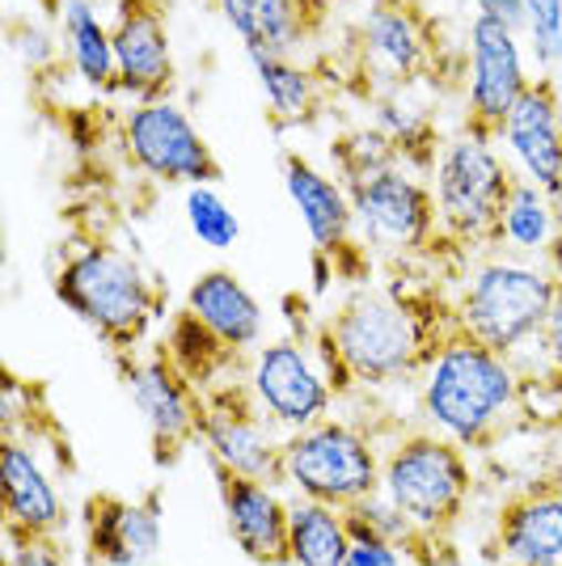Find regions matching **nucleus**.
Returning a JSON list of instances; mask_svg holds the SVG:
<instances>
[{"instance_id":"obj_5","label":"nucleus","mask_w":562,"mask_h":566,"mask_svg":"<svg viewBox=\"0 0 562 566\" xmlns=\"http://www.w3.org/2000/svg\"><path fill=\"white\" fill-rule=\"evenodd\" d=\"M427 182L436 190V208H440V237L466 250L499 245V220L512 195L516 169L495 136L478 127H461L436 153Z\"/></svg>"},{"instance_id":"obj_32","label":"nucleus","mask_w":562,"mask_h":566,"mask_svg":"<svg viewBox=\"0 0 562 566\" xmlns=\"http://www.w3.org/2000/svg\"><path fill=\"white\" fill-rule=\"evenodd\" d=\"M520 34L538 69L562 64V0H520Z\"/></svg>"},{"instance_id":"obj_25","label":"nucleus","mask_w":562,"mask_h":566,"mask_svg":"<svg viewBox=\"0 0 562 566\" xmlns=\"http://www.w3.org/2000/svg\"><path fill=\"white\" fill-rule=\"evenodd\" d=\"M246 60L254 69L262 102H267L271 123L280 132L318 123V115H322V81H318V72L305 69L296 55H246Z\"/></svg>"},{"instance_id":"obj_2","label":"nucleus","mask_w":562,"mask_h":566,"mask_svg":"<svg viewBox=\"0 0 562 566\" xmlns=\"http://www.w3.org/2000/svg\"><path fill=\"white\" fill-rule=\"evenodd\" d=\"M55 301L111 347L115 355H136L153 326L165 317V292L132 250L115 241H72L51 275Z\"/></svg>"},{"instance_id":"obj_8","label":"nucleus","mask_w":562,"mask_h":566,"mask_svg":"<svg viewBox=\"0 0 562 566\" xmlns=\"http://www.w3.org/2000/svg\"><path fill=\"white\" fill-rule=\"evenodd\" d=\"M118 140H123L127 161L153 182L187 190L220 182V161L211 144L195 127L187 106H178L174 97L132 102L118 118Z\"/></svg>"},{"instance_id":"obj_17","label":"nucleus","mask_w":562,"mask_h":566,"mask_svg":"<svg viewBox=\"0 0 562 566\" xmlns=\"http://www.w3.org/2000/svg\"><path fill=\"white\" fill-rule=\"evenodd\" d=\"M220 482V512L237 549L258 566L288 563V507L292 499L280 495V482L246 478V473L211 470Z\"/></svg>"},{"instance_id":"obj_31","label":"nucleus","mask_w":562,"mask_h":566,"mask_svg":"<svg viewBox=\"0 0 562 566\" xmlns=\"http://www.w3.org/2000/svg\"><path fill=\"white\" fill-rule=\"evenodd\" d=\"M183 212H187L190 237L208 250H233L241 241V220L216 187H190L183 199Z\"/></svg>"},{"instance_id":"obj_42","label":"nucleus","mask_w":562,"mask_h":566,"mask_svg":"<svg viewBox=\"0 0 562 566\" xmlns=\"http://www.w3.org/2000/svg\"><path fill=\"white\" fill-rule=\"evenodd\" d=\"M495 566H508V563H495Z\"/></svg>"},{"instance_id":"obj_37","label":"nucleus","mask_w":562,"mask_h":566,"mask_svg":"<svg viewBox=\"0 0 562 566\" xmlns=\"http://www.w3.org/2000/svg\"><path fill=\"white\" fill-rule=\"evenodd\" d=\"M473 4H478V13H491L499 22L520 25V0H473Z\"/></svg>"},{"instance_id":"obj_27","label":"nucleus","mask_w":562,"mask_h":566,"mask_svg":"<svg viewBox=\"0 0 562 566\" xmlns=\"http://www.w3.org/2000/svg\"><path fill=\"white\" fill-rule=\"evenodd\" d=\"M352 524L343 507L292 499L288 507V566H347Z\"/></svg>"},{"instance_id":"obj_36","label":"nucleus","mask_w":562,"mask_h":566,"mask_svg":"<svg viewBox=\"0 0 562 566\" xmlns=\"http://www.w3.org/2000/svg\"><path fill=\"white\" fill-rule=\"evenodd\" d=\"M309 275H313V296H326L334 283L343 280V266H339V259H330V254H309Z\"/></svg>"},{"instance_id":"obj_24","label":"nucleus","mask_w":562,"mask_h":566,"mask_svg":"<svg viewBox=\"0 0 562 566\" xmlns=\"http://www.w3.org/2000/svg\"><path fill=\"white\" fill-rule=\"evenodd\" d=\"M246 55H296L313 39V0H211Z\"/></svg>"},{"instance_id":"obj_15","label":"nucleus","mask_w":562,"mask_h":566,"mask_svg":"<svg viewBox=\"0 0 562 566\" xmlns=\"http://www.w3.org/2000/svg\"><path fill=\"white\" fill-rule=\"evenodd\" d=\"M283 190L292 199V208L305 224L309 241L318 254H330L343 266V280H352V266L364 254V241H355V208H352V190L339 174H326L322 166H313L301 153H288L283 157Z\"/></svg>"},{"instance_id":"obj_29","label":"nucleus","mask_w":562,"mask_h":566,"mask_svg":"<svg viewBox=\"0 0 562 566\" xmlns=\"http://www.w3.org/2000/svg\"><path fill=\"white\" fill-rule=\"evenodd\" d=\"M165 355H169L199 389H211V385L229 380V368L237 364V355L229 352L204 322H195L187 308H183V313L169 322V331H165Z\"/></svg>"},{"instance_id":"obj_41","label":"nucleus","mask_w":562,"mask_h":566,"mask_svg":"<svg viewBox=\"0 0 562 566\" xmlns=\"http://www.w3.org/2000/svg\"><path fill=\"white\" fill-rule=\"evenodd\" d=\"M402 566H423V563H415V558H410V563H402Z\"/></svg>"},{"instance_id":"obj_23","label":"nucleus","mask_w":562,"mask_h":566,"mask_svg":"<svg viewBox=\"0 0 562 566\" xmlns=\"http://www.w3.org/2000/svg\"><path fill=\"white\" fill-rule=\"evenodd\" d=\"M55 39H60V60L90 94H118L115 34H111V13H102V4L60 0L55 4Z\"/></svg>"},{"instance_id":"obj_4","label":"nucleus","mask_w":562,"mask_h":566,"mask_svg":"<svg viewBox=\"0 0 562 566\" xmlns=\"http://www.w3.org/2000/svg\"><path fill=\"white\" fill-rule=\"evenodd\" d=\"M554 292H559V280L545 262L491 254L473 262L461 280L457 305H452V331L469 334L520 364L524 352H538Z\"/></svg>"},{"instance_id":"obj_35","label":"nucleus","mask_w":562,"mask_h":566,"mask_svg":"<svg viewBox=\"0 0 562 566\" xmlns=\"http://www.w3.org/2000/svg\"><path fill=\"white\" fill-rule=\"evenodd\" d=\"M538 352H541V368L562 377V280H559V292H554V305H550V317L541 326Z\"/></svg>"},{"instance_id":"obj_11","label":"nucleus","mask_w":562,"mask_h":566,"mask_svg":"<svg viewBox=\"0 0 562 566\" xmlns=\"http://www.w3.org/2000/svg\"><path fill=\"white\" fill-rule=\"evenodd\" d=\"M118 373L132 406L140 410L148 427V444L157 465H178L190 444H199L204 423V389L169 359L165 352L153 355H118Z\"/></svg>"},{"instance_id":"obj_18","label":"nucleus","mask_w":562,"mask_h":566,"mask_svg":"<svg viewBox=\"0 0 562 566\" xmlns=\"http://www.w3.org/2000/svg\"><path fill=\"white\" fill-rule=\"evenodd\" d=\"M85 549L94 566H153L162 554V491L144 499H85Z\"/></svg>"},{"instance_id":"obj_28","label":"nucleus","mask_w":562,"mask_h":566,"mask_svg":"<svg viewBox=\"0 0 562 566\" xmlns=\"http://www.w3.org/2000/svg\"><path fill=\"white\" fill-rule=\"evenodd\" d=\"M559 233L562 220L550 203V195L524 178H516L512 195L503 203V220H499V245H508V254H516V259H545Z\"/></svg>"},{"instance_id":"obj_7","label":"nucleus","mask_w":562,"mask_h":566,"mask_svg":"<svg viewBox=\"0 0 562 566\" xmlns=\"http://www.w3.org/2000/svg\"><path fill=\"white\" fill-rule=\"evenodd\" d=\"M473 470L461 444L436 436L431 427L402 431L381 461V495L419 524L431 542H440L469 503Z\"/></svg>"},{"instance_id":"obj_19","label":"nucleus","mask_w":562,"mask_h":566,"mask_svg":"<svg viewBox=\"0 0 562 566\" xmlns=\"http://www.w3.org/2000/svg\"><path fill=\"white\" fill-rule=\"evenodd\" d=\"M495 140L503 148V157L512 161L516 178L533 182V187H550L562 169V102L559 90L538 76L520 102L512 106V115L503 118V127L495 132Z\"/></svg>"},{"instance_id":"obj_3","label":"nucleus","mask_w":562,"mask_h":566,"mask_svg":"<svg viewBox=\"0 0 562 566\" xmlns=\"http://www.w3.org/2000/svg\"><path fill=\"white\" fill-rule=\"evenodd\" d=\"M352 385H394L419 377L440 331L427 308L398 287H355L322 322Z\"/></svg>"},{"instance_id":"obj_22","label":"nucleus","mask_w":562,"mask_h":566,"mask_svg":"<svg viewBox=\"0 0 562 566\" xmlns=\"http://www.w3.org/2000/svg\"><path fill=\"white\" fill-rule=\"evenodd\" d=\"M183 308H187L195 322H204L237 359L241 355H254L267 343V313H262L258 296L241 283L237 271L211 266L204 275H195Z\"/></svg>"},{"instance_id":"obj_21","label":"nucleus","mask_w":562,"mask_h":566,"mask_svg":"<svg viewBox=\"0 0 562 566\" xmlns=\"http://www.w3.org/2000/svg\"><path fill=\"white\" fill-rule=\"evenodd\" d=\"M491 558L508 566H562V486H529L499 507Z\"/></svg>"},{"instance_id":"obj_16","label":"nucleus","mask_w":562,"mask_h":566,"mask_svg":"<svg viewBox=\"0 0 562 566\" xmlns=\"http://www.w3.org/2000/svg\"><path fill=\"white\" fill-rule=\"evenodd\" d=\"M0 499H4L9 542H22V537H51L55 542L69 524L60 486L43 465V457L34 452V444L18 440L13 431L0 444Z\"/></svg>"},{"instance_id":"obj_9","label":"nucleus","mask_w":562,"mask_h":566,"mask_svg":"<svg viewBox=\"0 0 562 566\" xmlns=\"http://www.w3.org/2000/svg\"><path fill=\"white\" fill-rule=\"evenodd\" d=\"M246 389L258 401V410L280 427L283 436L330 419V406L339 398L326 377V368H322V359L313 352V343L296 338V334L267 338L250 355Z\"/></svg>"},{"instance_id":"obj_10","label":"nucleus","mask_w":562,"mask_h":566,"mask_svg":"<svg viewBox=\"0 0 562 566\" xmlns=\"http://www.w3.org/2000/svg\"><path fill=\"white\" fill-rule=\"evenodd\" d=\"M355 233L381 254H419L440 241V208L436 190L423 182L419 169L394 166L376 178L352 182Z\"/></svg>"},{"instance_id":"obj_20","label":"nucleus","mask_w":562,"mask_h":566,"mask_svg":"<svg viewBox=\"0 0 562 566\" xmlns=\"http://www.w3.org/2000/svg\"><path fill=\"white\" fill-rule=\"evenodd\" d=\"M360 51L376 76L389 85H410L436 69V48L423 18L406 0H373L360 22Z\"/></svg>"},{"instance_id":"obj_38","label":"nucleus","mask_w":562,"mask_h":566,"mask_svg":"<svg viewBox=\"0 0 562 566\" xmlns=\"http://www.w3.org/2000/svg\"><path fill=\"white\" fill-rule=\"evenodd\" d=\"M545 195H550V203H554V212H559V220H562V169H559V178L545 187Z\"/></svg>"},{"instance_id":"obj_13","label":"nucleus","mask_w":562,"mask_h":566,"mask_svg":"<svg viewBox=\"0 0 562 566\" xmlns=\"http://www.w3.org/2000/svg\"><path fill=\"white\" fill-rule=\"evenodd\" d=\"M283 436L271 423L258 401L250 398L246 380H220L204 389V423H199V444L208 452L211 470L246 473V478H280Z\"/></svg>"},{"instance_id":"obj_30","label":"nucleus","mask_w":562,"mask_h":566,"mask_svg":"<svg viewBox=\"0 0 562 566\" xmlns=\"http://www.w3.org/2000/svg\"><path fill=\"white\" fill-rule=\"evenodd\" d=\"M330 161H334V174H339L347 187H352V182H364V178H376V174H385V169L402 166L398 148L385 140L373 123L334 136V140H330Z\"/></svg>"},{"instance_id":"obj_26","label":"nucleus","mask_w":562,"mask_h":566,"mask_svg":"<svg viewBox=\"0 0 562 566\" xmlns=\"http://www.w3.org/2000/svg\"><path fill=\"white\" fill-rule=\"evenodd\" d=\"M373 127L398 148L402 166L419 169V174H431L436 153L445 148L431 111L406 94V85H394L373 97Z\"/></svg>"},{"instance_id":"obj_33","label":"nucleus","mask_w":562,"mask_h":566,"mask_svg":"<svg viewBox=\"0 0 562 566\" xmlns=\"http://www.w3.org/2000/svg\"><path fill=\"white\" fill-rule=\"evenodd\" d=\"M410 563V554L402 545L385 542V537H373V533H352V554H347V566H402Z\"/></svg>"},{"instance_id":"obj_6","label":"nucleus","mask_w":562,"mask_h":566,"mask_svg":"<svg viewBox=\"0 0 562 566\" xmlns=\"http://www.w3.org/2000/svg\"><path fill=\"white\" fill-rule=\"evenodd\" d=\"M381 461L385 449L373 440V431L352 419H322L283 440L275 482L288 486L292 499H313L347 512L381 495Z\"/></svg>"},{"instance_id":"obj_34","label":"nucleus","mask_w":562,"mask_h":566,"mask_svg":"<svg viewBox=\"0 0 562 566\" xmlns=\"http://www.w3.org/2000/svg\"><path fill=\"white\" fill-rule=\"evenodd\" d=\"M4 566H69V558L51 537H22V542H9Z\"/></svg>"},{"instance_id":"obj_40","label":"nucleus","mask_w":562,"mask_h":566,"mask_svg":"<svg viewBox=\"0 0 562 566\" xmlns=\"http://www.w3.org/2000/svg\"><path fill=\"white\" fill-rule=\"evenodd\" d=\"M162 4H183V0H162Z\"/></svg>"},{"instance_id":"obj_12","label":"nucleus","mask_w":562,"mask_h":566,"mask_svg":"<svg viewBox=\"0 0 562 566\" xmlns=\"http://www.w3.org/2000/svg\"><path fill=\"white\" fill-rule=\"evenodd\" d=\"M466 127L495 136L512 115L520 94L533 85L529 43L520 25H508L491 13H473L466 25Z\"/></svg>"},{"instance_id":"obj_14","label":"nucleus","mask_w":562,"mask_h":566,"mask_svg":"<svg viewBox=\"0 0 562 566\" xmlns=\"http://www.w3.org/2000/svg\"><path fill=\"white\" fill-rule=\"evenodd\" d=\"M111 34H115L118 94L127 102L169 97L174 81H178L169 4H162V0H118V4H111Z\"/></svg>"},{"instance_id":"obj_39","label":"nucleus","mask_w":562,"mask_h":566,"mask_svg":"<svg viewBox=\"0 0 562 566\" xmlns=\"http://www.w3.org/2000/svg\"><path fill=\"white\" fill-rule=\"evenodd\" d=\"M94 4H102V9H111V4H118V0H94Z\"/></svg>"},{"instance_id":"obj_1","label":"nucleus","mask_w":562,"mask_h":566,"mask_svg":"<svg viewBox=\"0 0 562 566\" xmlns=\"http://www.w3.org/2000/svg\"><path fill=\"white\" fill-rule=\"evenodd\" d=\"M524 406V368L448 326L419 373L423 427L466 452L491 449Z\"/></svg>"}]
</instances>
